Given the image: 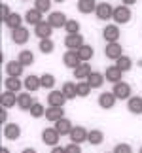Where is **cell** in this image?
<instances>
[{
  "instance_id": "obj_30",
  "label": "cell",
  "mask_w": 142,
  "mask_h": 153,
  "mask_svg": "<svg viewBox=\"0 0 142 153\" xmlns=\"http://www.w3.org/2000/svg\"><path fill=\"white\" fill-rule=\"evenodd\" d=\"M93 48L91 45H87V44H84L81 48L78 49V55H80V59H81V62H89L91 59H93Z\"/></svg>"
},
{
  "instance_id": "obj_24",
  "label": "cell",
  "mask_w": 142,
  "mask_h": 153,
  "mask_svg": "<svg viewBox=\"0 0 142 153\" xmlns=\"http://www.w3.org/2000/svg\"><path fill=\"white\" fill-rule=\"evenodd\" d=\"M25 89L27 91H38L40 87H42V81H40V76H27V79H25Z\"/></svg>"
},
{
  "instance_id": "obj_23",
  "label": "cell",
  "mask_w": 142,
  "mask_h": 153,
  "mask_svg": "<svg viewBox=\"0 0 142 153\" xmlns=\"http://www.w3.org/2000/svg\"><path fill=\"white\" fill-rule=\"evenodd\" d=\"M0 104H2V108H11V106H15V104H17V97H15V93H11V91H4V93H2V97H0Z\"/></svg>"
},
{
  "instance_id": "obj_4",
  "label": "cell",
  "mask_w": 142,
  "mask_h": 153,
  "mask_svg": "<svg viewBox=\"0 0 142 153\" xmlns=\"http://www.w3.org/2000/svg\"><path fill=\"white\" fill-rule=\"evenodd\" d=\"M95 15H97V19H100V21L112 19V15H114V8H112L108 2H100V4H97Z\"/></svg>"
},
{
  "instance_id": "obj_40",
  "label": "cell",
  "mask_w": 142,
  "mask_h": 153,
  "mask_svg": "<svg viewBox=\"0 0 142 153\" xmlns=\"http://www.w3.org/2000/svg\"><path fill=\"white\" fill-rule=\"evenodd\" d=\"M40 81H42V87H46V89H51V87L55 85V78H53L51 74H42Z\"/></svg>"
},
{
  "instance_id": "obj_35",
  "label": "cell",
  "mask_w": 142,
  "mask_h": 153,
  "mask_svg": "<svg viewBox=\"0 0 142 153\" xmlns=\"http://www.w3.org/2000/svg\"><path fill=\"white\" fill-rule=\"evenodd\" d=\"M53 48H55V44L51 42V38H46V40H40V44H38V49L42 51V53H51L53 51Z\"/></svg>"
},
{
  "instance_id": "obj_9",
  "label": "cell",
  "mask_w": 142,
  "mask_h": 153,
  "mask_svg": "<svg viewBox=\"0 0 142 153\" xmlns=\"http://www.w3.org/2000/svg\"><path fill=\"white\" fill-rule=\"evenodd\" d=\"M34 34H36L40 40L51 38V34H53V27H51L47 21H42V23H38V25L34 27Z\"/></svg>"
},
{
  "instance_id": "obj_5",
  "label": "cell",
  "mask_w": 142,
  "mask_h": 153,
  "mask_svg": "<svg viewBox=\"0 0 142 153\" xmlns=\"http://www.w3.org/2000/svg\"><path fill=\"white\" fill-rule=\"evenodd\" d=\"M63 62H64V66H67V68H78L80 64H81V59H80V55H78V51L68 49V51L63 55Z\"/></svg>"
},
{
  "instance_id": "obj_20",
  "label": "cell",
  "mask_w": 142,
  "mask_h": 153,
  "mask_svg": "<svg viewBox=\"0 0 142 153\" xmlns=\"http://www.w3.org/2000/svg\"><path fill=\"white\" fill-rule=\"evenodd\" d=\"M127 110L135 115H140L142 114V98L140 97H131L127 100Z\"/></svg>"
},
{
  "instance_id": "obj_44",
  "label": "cell",
  "mask_w": 142,
  "mask_h": 153,
  "mask_svg": "<svg viewBox=\"0 0 142 153\" xmlns=\"http://www.w3.org/2000/svg\"><path fill=\"white\" fill-rule=\"evenodd\" d=\"M6 110H8V108H2V111H0V121H2V123L8 121V114H6Z\"/></svg>"
},
{
  "instance_id": "obj_28",
  "label": "cell",
  "mask_w": 142,
  "mask_h": 153,
  "mask_svg": "<svg viewBox=\"0 0 142 153\" xmlns=\"http://www.w3.org/2000/svg\"><path fill=\"white\" fill-rule=\"evenodd\" d=\"M104 76L100 74V72H91V76L87 78V83H89L93 89H99V87H102V83H104Z\"/></svg>"
},
{
  "instance_id": "obj_41",
  "label": "cell",
  "mask_w": 142,
  "mask_h": 153,
  "mask_svg": "<svg viewBox=\"0 0 142 153\" xmlns=\"http://www.w3.org/2000/svg\"><path fill=\"white\" fill-rule=\"evenodd\" d=\"M114 153H133V149L129 144H117L114 148Z\"/></svg>"
},
{
  "instance_id": "obj_1",
  "label": "cell",
  "mask_w": 142,
  "mask_h": 153,
  "mask_svg": "<svg viewBox=\"0 0 142 153\" xmlns=\"http://www.w3.org/2000/svg\"><path fill=\"white\" fill-rule=\"evenodd\" d=\"M112 19L116 21V25L129 23V21H131V10H129V6H117V8H114V15H112Z\"/></svg>"
},
{
  "instance_id": "obj_2",
  "label": "cell",
  "mask_w": 142,
  "mask_h": 153,
  "mask_svg": "<svg viewBox=\"0 0 142 153\" xmlns=\"http://www.w3.org/2000/svg\"><path fill=\"white\" fill-rule=\"evenodd\" d=\"M112 93H114V97L117 98V100H129V98H131V85L125 83V81L114 83V89H112Z\"/></svg>"
},
{
  "instance_id": "obj_34",
  "label": "cell",
  "mask_w": 142,
  "mask_h": 153,
  "mask_svg": "<svg viewBox=\"0 0 142 153\" xmlns=\"http://www.w3.org/2000/svg\"><path fill=\"white\" fill-rule=\"evenodd\" d=\"M21 89V81L19 78H6V91H11V93H17Z\"/></svg>"
},
{
  "instance_id": "obj_36",
  "label": "cell",
  "mask_w": 142,
  "mask_h": 153,
  "mask_svg": "<svg viewBox=\"0 0 142 153\" xmlns=\"http://www.w3.org/2000/svg\"><path fill=\"white\" fill-rule=\"evenodd\" d=\"M64 30H67L68 34H78L80 32V23L76 19H68L67 25H64Z\"/></svg>"
},
{
  "instance_id": "obj_31",
  "label": "cell",
  "mask_w": 142,
  "mask_h": 153,
  "mask_svg": "<svg viewBox=\"0 0 142 153\" xmlns=\"http://www.w3.org/2000/svg\"><path fill=\"white\" fill-rule=\"evenodd\" d=\"M116 66L120 68L121 72H129V70L133 68V61H131V59H129L127 55H121V57L116 61Z\"/></svg>"
},
{
  "instance_id": "obj_37",
  "label": "cell",
  "mask_w": 142,
  "mask_h": 153,
  "mask_svg": "<svg viewBox=\"0 0 142 153\" xmlns=\"http://www.w3.org/2000/svg\"><path fill=\"white\" fill-rule=\"evenodd\" d=\"M28 114H31L32 117H42V115H46V110H44V106L40 102H34L31 106V110H28Z\"/></svg>"
},
{
  "instance_id": "obj_29",
  "label": "cell",
  "mask_w": 142,
  "mask_h": 153,
  "mask_svg": "<svg viewBox=\"0 0 142 153\" xmlns=\"http://www.w3.org/2000/svg\"><path fill=\"white\" fill-rule=\"evenodd\" d=\"M78 10L81 13H91L97 10V2L95 0H78Z\"/></svg>"
},
{
  "instance_id": "obj_32",
  "label": "cell",
  "mask_w": 142,
  "mask_h": 153,
  "mask_svg": "<svg viewBox=\"0 0 142 153\" xmlns=\"http://www.w3.org/2000/svg\"><path fill=\"white\" fill-rule=\"evenodd\" d=\"M17 61H19L23 66H31V64L34 62V53H32V51H28V49H25V51H21V53H19Z\"/></svg>"
},
{
  "instance_id": "obj_17",
  "label": "cell",
  "mask_w": 142,
  "mask_h": 153,
  "mask_svg": "<svg viewBox=\"0 0 142 153\" xmlns=\"http://www.w3.org/2000/svg\"><path fill=\"white\" fill-rule=\"evenodd\" d=\"M63 95L67 97V100H74L78 97V83H72V81H67L63 87H61Z\"/></svg>"
},
{
  "instance_id": "obj_33",
  "label": "cell",
  "mask_w": 142,
  "mask_h": 153,
  "mask_svg": "<svg viewBox=\"0 0 142 153\" xmlns=\"http://www.w3.org/2000/svg\"><path fill=\"white\" fill-rule=\"evenodd\" d=\"M102 140H104L102 131H99V128H95V131H89V136H87V142H89V144L99 146V144H102Z\"/></svg>"
},
{
  "instance_id": "obj_6",
  "label": "cell",
  "mask_w": 142,
  "mask_h": 153,
  "mask_svg": "<svg viewBox=\"0 0 142 153\" xmlns=\"http://www.w3.org/2000/svg\"><path fill=\"white\" fill-rule=\"evenodd\" d=\"M81 45H84V36H81L80 32L78 34H67V38H64V48L78 51Z\"/></svg>"
},
{
  "instance_id": "obj_15",
  "label": "cell",
  "mask_w": 142,
  "mask_h": 153,
  "mask_svg": "<svg viewBox=\"0 0 142 153\" xmlns=\"http://www.w3.org/2000/svg\"><path fill=\"white\" fill-rule=\"evenodd\" d=\"M23 64L19 61H10L8 64H6V72H8V76H11V78H19V76H23Z\"/></svg>"
},
{
  "instance_id": "obj_25",
  "label": "cell",
  "mask_w": 142,
  "mask_h": 153,
  "mask_svg": "<svg viewBox=\"0 0 142 153\" xmlns=\"http://www.w3.org/2000/svg\"><path fill=\"white\" fill-rule=\"evenodd\" d=\"M55 128L59 131V134L63 136V134H70L74 127H72V121H68V119H64V117H63V119L55 121Z\"/></svg>"
},
{
  "instance_id": "obj_47",
  "label": "cell",
  "mask_w": 142,
  "mask_h": 153,
  "mask_svg": "<svg viewBox=\"0 0 142 153\" xmlns=\"http://www.w3.org/2000/svg\"><path fill=\"white\" fill-rule=\"evenodd\" d=\"M21 153H36V151H34V149H32V148H25V149H23V151H21Z\"/></svg>"
},
{
  "instance_id": "obj_21",
  "label": "cell",
  "mask_w": 142,
  "mask_h": 153,
  "mask_svg": "<svg viewBox=\"0 0 142 153\" xmlns=\"http://www.w3.org/2000/svg\"><path fill=\"white\" fill-rule=\"evenodd\" d=\"M64 100H67V97L63 95V91H51L47 95V104L49 106H63Z\"/></svg>"
},
{
  "instance_id": "obj_50",
  "label": "cell",
  "mask_w": 142,
  "mask_h": 153,
  "mask_svg": "<svg viewBox=\"0 0 142 153\" xmlns=\"http://www.w3.org/2000/svg\"><path fill=\"white\" fill-rule=\"evenodd\" d=\"M138 153H142V148H140V151H138Z\"/></svg>"
},
{
  "instance_id": "obj_8",
  "label": "cell",
  "mask_w": 142,
  "mask_h": 153,
  "mask_svg": "<svg viewBox=\"0 0 142 153\" xmlns=\"http://www.w3.org/2000/svg\"><path fill=\"white\" fill-rule=\"evenodd\" d=\"M28 38H31V32L27 30V27H19L15 30H11V42L13 44H27Z\"/></svg>"
},
{
  "instance_id": "obj_39",
  "label": "cell",
  "mask_w": 142,
  "mask_h": 153,
  "mask_svg": "<svg viewBox=\"0 0 142 153\" xmlns=\"http://www.w3.org/2000/svg\"><path fill=\"white\" fill-rule=\"evenodd\" d=\"M34 8H36L38 11H49L51 8V0H34Z\"/></svg>"
},
{
  "instance_id": "obj_42",
  "label": "cell",
  "mask_w": 142,
  "mask_h": 153,
  "mask_svg": "<svg viewBox=\"0 0 142 153\" xmlns=\"http://www.w3.org/2000/svg\"><path fill=\"white\" fill-rule=\"evenodd\" d=\"M64 151H67V153H81L80 144H74V142H70L67 148H64Z\"/></svg>"
},
{
  "instance_id": "obj_22",
  "label": "cell",
  "mask_w": 142,
  "mask_h": 153,
  "mask_svg": "<svg viewBox=\"0 0 142 153\" xmlns=\"http://www.w3.org/2000/svg\"><path fill=\"white\" fill-rule=\"evenodd\" d=\"M34 104L31 93H19L17 95V106H19L21 110H31V106Z\"/></svg>"
},
{
  "instance_id": "obj_14",
  "label": "cell",
  "mask_w": 142,
  "mask_h": 153,
  "mask_svg": "<svg viewBox=\"0 0 142 153\" xmlns=\"http://www.w3.org/2000/svg\"><path fill=\"white\" fill-rule=\"evenodd\" d=\"M91 72H93V70H91V64L89 62H81L78 68H74V78H78L80 81H85L91 76Z\"/></svg>"
},
{
  "instance_id": "obj_27",
  "label": "cell",
  "mask_w": 142,
  "mask_h": 153,
  "mask_svg": "<svg viewBox=\"0 0 142 153\" xmlns=\"http://www.w3.org/2000/svg\"><path fill=\"white\" fill-rule=\"evenodd\" d=\"M6 27H8L10 30H15V28L23 27V17L19 13H11L8 19H6Z\"/></svg>"
},
{
  "instance_id": "obj_19",
  "label": "cell",
  "mask_w": 142,
  "mask_h": 153,
  "mask_svg": "<svg viewBox=\"0 0 142 153\" xmlns=\"http://www.w3.org/2000/svg\"><path fill=\"white\" fill-rule=\"evenodd\" d=\"M4 136L8 140H17L21 136V128L17 123H8V125L4 127Z\"/></svg>"
},
{
  "instance_id": "obj_16",
  "label": "cell",
  "mask_w": 142,
  "mask_h": 153,
  "mask_svg": "<svg viewBox=\"0 0 142 153\" xmlns=\"http://www.w3.org/2000/svg\"><path fill=\"white\" fill-rule=\"evenodd\" d=\"M114 104H116L114 93H100V97H99V106L100 108L110 110V108H114Z\"/></svg>"
},
{
  "instance_id": "obj_49",
  "label": "cell",
  "mask_w": 142,
  "mask_h": 153,
  "mask_svg": "<svg viewBox=\"0 0 142 153\" xmlns=\"http://www.w3.org/2000/svg\"><path fill=\"white\" fill-rule=\"evenodd\" d=\"M55 2H64V0H55Z\"/></svg>"
},
{
  "instance_id": "obj_7",
  "label": "cell",
  "mask_w": 142,
  "mask_h": 153,
  "mask_svg": "<svg viewBox=\"0 0 142 153\" xmlns=\"http://www.w3.org/2000/svg\"><path fill=\"white\" fill-rule=\"evenodd\" d=\"M67 15L63 13V11H51L49 13V17H47V23L53 27V28H64V25H67Z\"/></svg>"
},
{
  "instance_id": "obj_48",
  "label": "cell",
  "mask_w": 142,
  "mask_h": 153,
  "mask_svg": "<svg viewBox=\"0 0 142 153\" xmlns=\"http://www.w3.org/2000/svg\"><path fill=\"white\" fill-rule=\"evenodd\" d=\"M0 153H10V149L8 148H2V149H0Z\"/></svg>"
},
{
  "instance_id": "obj_46",
  "label": "cell",
  "mask_w": 142,
  "mask_h": 153,
  "mask_svg": "<svg viewBox=\"0 0 142 153\" xmlns=\"http://www.w3.org/2000/svg\"><path fill=\"white\" fill-rule=\"evenodd\" d=\"M121 2H123V6H133L137 0H121Z\"/></svg>"
},
{
  "instance_id": "obj_26",
  "label": "cell",
  "mask_w": 142,
  "mask_h": 153,
  "mask_svg": "<svg viewBox=\"0 0 142 153\" xmlns=\"http://www.w3.org/2000/svg\"><path fill=\"white\" fill-rule=\"evenodd\" d=\"M25 19H27L28 25H34V27H36L38 23H42V11H38L36 8H32V10H28V11H27Z\"/></svg>"
},
{
  "instance_id": "obj_11",
  "label": "cell",
  "mask_w": 142,
  "mask_h": 153,
  "mask_svg": "<svg viewBox=\"0 0 142 153\" xmlns=\"http://www.w3.org/2000/svg\"><path fill=\"white\" fill-rule=\"evenodd\" d=\"M102 38H104L108 44H110V42H117V40H120V27H117V25H108V27H104Z\"/></svg>"
},
{
  "instance_id": "obj_38",
  "label": "cell",
  "mask_w": 142,
  "mask_h": 153,
  "mask_svg": "<svg viewBox=\"0 0 142 153\" xmlns=\"http://www.w3.org/2000/svg\"><path fill=\"white\" fill-rule=\"evenodd\" d=\"M91 89H93V87L87 83V79L85 81H80V83H78V97H89Z\"/></svg>"
},
{
  "instance_id": "obj_3",
  "label": "cell",
  "mask_w": 142,
  "mask_h": 153,
  "mask_svg": "<svg viewBox=\"0 0 142 153\" xmlns=\"http://www.w3.org/2000/svg\"><path fill=\"white\" fill-rule=\"evenodd\" d=\"M59 138H61V134H59V131L55 127H47L42 131V140H44V144L47 146H51V148H55V146L59 144Z\"/></svg>"
},
{
  "instance_id": "obj_45",
  "label": "cell",
  "mask_w": 142,
  "mask_h": 153,
  "mask_svg": "<svg viewBox=\"0 0 142 153\" xmlns=\"http://www.w3.org/2000/svg\"><path fill=\"white\" fill-rule=\"evenodd\" d=\"M49 153H67V151H64V148H59V146H55V148H53Z\"/></svg>"
},
{
  "instance_id": "obj_13",
  "label": "cell",
  "mask_w": 142,
  "mask_h": 153,
  "mask_svg": "<svg viewBox=\"0 0 142 153\" xmlns=\"http://www.w3.org/2000/svg\"><path fill=\"white\" fill-rule=\"evenodd\" d=\"M121 76H123V72L116 66V64H114V66H108V68L104 70V78L108 79L110 83H120V81H121Z\"/></svg>"
},
{
  "instance_id": "obj_10",
  "label": "cell",
  "mask_w": 142,
  "mask_h": 153,
  "mask_svg": "<svg viewBox=\"0 0 142 153\" xmlns=\"http://www.w3.org/2000/svg\"><path fill=\"white\" fill-rule=\"evenodd\" d=\"M104 55L108 57V59H114V61H117V59L123 55V49H121V45L117 44V42H110V44L104 48Z\"/></svg>"
},
{
  "instance_id": "obj_43",
  "label": "cell",
  "mask_w": 142,
  "mask_h": 153,
  "mask_svg": "<svg viewBox=\"0 0 142 153\" xmlns=\"http://www.w3.org/2000/svg\"><path fill=\"white\" fill-rule=\"evenodd\" d=\"M0 10H2V21L6 23V19H8V17L11 15V11H10V8H8L6 4H2V6H0Z\"/></svg>"
},
{
  "instance_id": "obj_51",
  "label": "cell",
  "mask_w": 142,
  "mask_h": 153,
  "mask_svg": "<svg viewBox=\"0 0 142 153\" xmlns=\"http://www.w3.org/2000/svg\"><path fill=\"white\" fill-rule=\"evenodd\" d=\"M112 153H114V151H112Z\"/></svg>"
},
{
  "instance_id": "obj_12",
  "label": "cell",
  "mask_w": 142,
  "mask_h": 153,
  "mask_svg": "<svg viewBox=\"0 0 142 153\" xmlns=\"http://www.w3.org/2000/svg\"><path fill=\"white\" fill-rule=\"evenodd\" d=\"M87 136H89V132H87L84 127H74L72 132H70V142H74V144L87 142Z\"/></svg>"
},
{
  "instance_id": "obj_18",
  "label": "cell",
  "mask_w": 142,
  "mask_h": 153,
  "mask_svg": "<svg viewBox=\"0 0 142 153\" xmlns=\"http://www.w3.org/2000/svg\"><path fill=\"white\" fill-rule=\"evenodd\" d=\"M63 115H64V110H63V106H49V108L46 110V117L49 121H59V119H63Z\"/></svg>"
}]
</instances>
